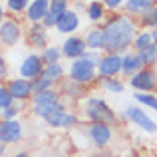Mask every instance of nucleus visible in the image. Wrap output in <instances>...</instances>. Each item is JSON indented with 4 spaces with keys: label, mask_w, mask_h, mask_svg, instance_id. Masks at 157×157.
<instances>
[{
    "label": "nucleus",
    "mask_w": 157,
    "mask_h": 157,
    "mask_svg": "<svg viewBox=\"0 0 157 157\" xmlns=\"http://www.w3.org/2000/svg\"><path fill=\"white\" fill-rule=\"evenodd\" d=\"M42 76L48 78V80L52 82V86L56 88V86H60L62 82L66 80V68L62 66V62H58V64H48V66H44Z\"/></svg>",
    "instance_id": "obj_22"
},
{
    "label": "nucleus",
    "mask_w": 157,
    "mask_h": 157,
    "mask_svg": "<svg viewBox=\"0 0 157 157\" xmlns=\"http://www.w3.org/2000/svg\"><path fill=\"white\" fill-rule=\"evenodd\" d=\"M141 68H143V64H141V60H139L137 52L127 50V52L121 54V74H123V76L131 78L133 74H137Z\"/></svg>",
    "instance_id": "obj_18"
},
{
    "label": "nucleus",
    "mask_w": 157,
    "mask_h": 157,
    "mask_svg": "<svg viewBox=\"0 0 157 157\" xmlns=\"http://www.w3.org/2000/svg\"><path fill=\"white\" fill-rule=\"evenodd\" d=\"M80 24H82V20H80V14H78L76 10H66L64 14H62V18L56 22V32L58 34H62V36H72V34H76L78 30H80Z\"/></svg>",
    "instance_id": "obj_15"
},
{
    "label": "nucleus",
    "mask_w": 157,
    "mask_h": 157,
    "mask_svg": "<svg viewBox=\"0 0 157 157\" xmlns=\"http://www.w3.org/2000/svg\"><path fill=\"white\" fill-rule=\"evenodd\" d=\"M60 86H62V88H60L62 98H72V100H80V98L86 94V86H80V84H76V82L68 80V78H66V80L62 82Z\"/></svg>",
    "instance_id": "obj_23"
},
{
    "label": "nucleus",
    "mask_w": 157,
    "mask_h": 157,
    "mask_svg": "<svg viewBox=\"0 0 157 157\" xmlns=\"http://www.w3.org/2000/svg\"><path fill=\"white\" fill-rule=\"evenodd\" d=\"M12 157H32V155L28 153V151H24V149H22V151H16V153L12 155Z\"/></svg>",
    "instance_id": "obj_39"
},
{
    "label": "nucleus",
    "mask_w": 157,
    "mask_h": 157,
    "mask_svg": "<svg viewBox=\"0 0 157 157\" xmlns=\"http://www.w3.org/2000/svg\"><path fill=\"white\" fill-rule=\"evenodd\" d=\"M90 157H115V155L109 153V151H105V149H101V151H98V153H94V155H90Z\"/></svg>",
    "instance_id": "obj_38"
},
{
    "label": "nucleus",
    "mask_w": 157,
    "mask_h": 157,
    "mask_svg": "<svg viewBox=\"0 0 157 157\" xmlns=\"http://www.w3.org/2000/svg\"><path fill=\"white\" fill-rule=\"evenodd\" d=\"M24 36V26L16 16H6L0 22V44L4 48H14Z\"/></svg>",
    "instance_id": "obj_6"
},
{
    "label": "nucleus",
    "mask_w": 157,
    "mask_h": 157,
    "mask_svg": "<svg viewBox=\"0 0 157 157\" xmlns=\"http://www.w3.org/2000/svg\"><path fill=\"white\" fill-rule=\"evenodd\" d=\"M66 10H70V0H50V8H48V14H46V18H44L42 24L48 30L54 28Z\"/></svg>",
    "instance_id": "obj_17"
},
{
    "label": "nucleus",
    "mask_w": 157,
    "mask_h": 157,
    "mask_svg": "<svg viewBox=\"0 0 157 157\" xmlns=\"http://www.w3.org/2000/svg\"><path fill=\"white\" fill-rule=\"evenodd\" d=\"M6 16H8V12H6V8H4V6H2V4H0V22H2V20H4V18H6Z\"/></svg>",
    "instance_id": "obj_40"
},
{
    "label": "nucleus",
    "mask_w": 157,
    "mask_h": 157,
    "mask_svg": "<svg viewBox=\"0 0 157 157\" xmlns=\"http://www.w3.org/2000/svg\"><path fill=\"white\" fill-rule=\"evenodd\" d=\"M48 8H50V0H30L24 16H26V20L30 24L44 22V18L48 14Z\"/></svg>",
    "instance_id": "obj_16"
},
{
    "label": "nucleus",
    "mask_w": 157,
    "mask_h": 157,
    "mask_svg": "<svg viewBox=\"0 0 157 157\" xmlns=\"http://www.w3.org/2000/svg\"><path fill=\"white\" fill-rule=\"evenodd\" d=\"M8 76H10V70H8V62L4 58V54L0 52V84H6Z\"/></svg>",
    "instance_id": "obj_36"
},
{
    "label": "nucleus",
    "mask_w": 157,
    "mask_h": 157,
    "mask_svg": "<svg viewBox=\"0 0 157 157\" xmlns=\"http://www.w3.org/2000/svg\"><path fill=\"white\" fill-rule=\"evenodd\" d=\"M68 111H70V107L64 101V98H62L60 104H58L50 111V113L44 117V123H46L48 127H54V129H62V121H64V117H66V113H68Z\"/></svg>",
    "instance_id": "obj_19"
},
{
    "label": "nucleus",
    "mask_w": 157,
    "mask_h": 157,
    "mask_svg": "<svg viewBox=\"0 0 157 157\" xmlns=\"http://www.w3.org/2000/svg\"><path fill=\"white\" fill-rule=\"evenodd\" d=\"M52 88H54L52 82L48 80V78H44V76H38L34 82H32V92H34V94L46 92V90H52Z\"/></svg>",
    "instance_id": "obj_33"
},
{
    "label": "nucleus",
    "mask_w": 157,
    "mask_h": 157,
    "mask_svg": "<svg viewBox=\"0 0 157 157\" xmlns=\"http://www.w3.org/2000/svg\"><path fill=\"white\" fill-rule=\"evenodd\" d=\"M24 137V123L22 119H0V143L16 145Z\"/></svg>",
    "instance_id": "obj_7"
},
{
    "label": "nucleus",
    "mask_w": 157,
    "mask_h": 157,
    "mask_svg": "<svg viewBox=\"0 0 157 157\" xmlns=\"http://www.w3.org/2000/svg\"><path fill=\"white\" fill-rule=\"evenodd\" d=\"M139 24L129 14H113L101 26L104 30V52L123 54L131 48L133 38L137 34Z\"/></svg>",
    "instance_id": "obj_1"
},
{
    "label": "nucleus",
    "mask_w": 157,
    "mask_h": 157,
    "mask_svg": "<svg viewBox=\"0 0 157 157\" xmlns=\"http://www.w3.org/2000/svg\"><path fill=\"white\" fill-rule=\"evenodd\" d=\"M155 4H157V0H125L123 6H125V12L129 16H141L147 10H151Z\"/></svg>",
    "instance_id": "obj_21"
},
{
    "label": "nucleus",
    "mask_w": 157,
    "mask_h": 157,
    "mask_svg": "<svg viewBox=\"0 0 157 157\" xmlns=\"http://www.w3.org/2000/svg\"><path fill=\"white\" fill-rule=\"evenodd\" d=\"M153 46V36H151V30H141L135 34L133 38V44H131V48H133V52H141L145 50V48Z\"/></svg>",
    "instance_id": "obj_27"
},
{
    "label": "nucleus",
    "mask_w": 157,
    "mask_h": 157,
    "mask_svg": "<svg viewBox=\"0 0 157 157\" xmlns=\"http://www.w3.org/2000/svg\"><path fill=\"white\" fill-rule=\"evenodd\" d=\"M4 155H6V145L0 143V157H4Z\"/></svg>",
    "instance_id": "obj_42"
},
{
    "label": "nucleus",
    "mask_w": 157,
    "mask_h": 157,
    "mask_svg": "<svg viewBox=\"0 0 157 157\" xmlns=\"http://www.w3.org/2000/svg\"><path fill=\"white\" fill-rule=\"evenodd\" d=\"M4 4H6V10L10 12L12 16H18V14H22V12H26L30 0H4Z\"/></svg>",
    "instance_id": "obj_31"
},
{
    "label": "nucleus",
    "mask_w": 157,
    "mask_h": 157,
    "mask_svg": "<svg viewBox=\"0 0 157 157\" xmlns=\"http://www.w3.org/2000/svg\"><path fill=\"white\" fill-rule=\"evenodd\" d=\"M60 50H62V58H66V60H78V58H82L88 52V46L84 42V36L72 34V36H66Z\"/></svg>",
    "instance_id": "obj_14"
},
{
    "label": "nucleus",
    "mask_w": 157,
    "mask_h": 157,
    "mask_svg": "<svg viewBox=\"0 0 157 157\" xmlns=\"http://www.w3.org/2000/svg\"><path fill=\"white\" fill-rule=\"evenodd\" d=\"M84 42L90 52H104V30L101 28H90L84 34Z\"/></svg>",
    "instance_id": "obj_20"
},
{
    "label": "nucleus",
    "mask_w": 157,
    "mask_h": 157,
    "mask_svg": "<svg viewBox=\"0 0 157 157\" xmlns=\"http://www.w3.org/2000/svg\"><path fill=\"white\" fill-rule=\"evenodd\" d=\"M129 88L135 92H153L157 90V72L153 68H141L129 78Z\"/></svg>",
    "instance_id": "obj_12"
},
{
    "label": "nucleus",
    "mask_w": 157,
    "mask_h": 157,
    "mask_svg": "<svg viewBox=\"0 0 157 157\" xmlns=\"http://www.w3.org/2000/svg\"><path fill=\"white\" fill-rule=\"evenodd\" d=\"M125 0H101V4L105 6V10H117V8L123 6Z\"/></svg>",
    "instance_id": "obj_37"
},
{
    "label": "nucleus",
    "mask_w": 157,
    "mask_h": 157,
    "mask_svg": "<svg viewBox=\"0 0 157 157\" xmlns=\"http://www.w3.org/2000/svg\"><path fill=\"white\" fill-rule=\"evenodd\" d=\"M10 104H14V100H12L10 92L6 90V84H0V111H2L4 107H8Z\"/></svg>",
    "instance_id": "obj_35"
},
{
    "label": "nucleus",
    "mask_w": 157,
    "mask_h": 157,
    "mask_svg": "<svg viewBox=\"0 0 157 157\" xmlns=\"http://www.w3.org/2000/svg\"><path fill=\"white\" fill-rule=\"evenodd\" d=\"M84 115L90 123H104V125L115 127L117 123V113L104 98L90 96L84 101Z\"/></svg>",
    "instance_id": "obj_3"
},
{
    "label": "nucleus",
    "mask_w": 157,
    "mask_h": 157,
    "mask_svg": "<svg viewBox=\"0 0 157 157\" xmlns=\"http://www.w3.org/2000/svg\"><path fill=\"white\" fill-rule=\"evenodd\" d=\"M137 24L143 28V30H155V28H157V4L151 8V10H147L145 14L139 16Z\"/></svg>",
    "instance_id": "obj_28"
},
{
    "label": "nucleus",
    "mask_w": 157,
    "mask_h": 157,
    "mask_svg": "<svg viewBox=\"0 0 157 157\" xmlns=\"http://www.w3.org/2000/svg\"><path fill=\"white\" fill-rule=\"evenodd\" d=\"M42 72H44V62L40 58V52H32L28 56H24V60L18 66V76L30 82H34L38 76H42Z\"/></svg>",
    "instance_id": "obj_11"
},
{
    "label": "nucleus",
    "mask_w": 157,
    "mask_h": 157,
    "mask_svg": "<svg viewBox=\"0 0 157 157\" xmlns=\"http://www.w3.org/2000/svg\"><path fill=\"white\" fill-rule=\"evenodd\" d=\"M133 100L137 105L157 113V94H153V92H133Z\"/></svg>",
    "instance_id": "obj_25"
},
{
    "label": "nucleus",
    "mask_w": 157,
    "mask_h": 157,
    "mask_svg": "<svg viewBox=\"0 0 157 157\" xmlns=\"http://www.w3.org/2000/svg\"><path fill=\"white\" fill-rule=\"evenodd\" d=\"M101 54L100 52H86L82 58L70 62V68L66 78L80 86H90L98 80V60Z\"/></svg>",
    "instance_id": "obj_2"
},
{
    "label": "nucleus",
    "mask_w": 157,
    "mask_h": 157,
    "mask_svg": "<svg viewBox=\"0 0 157 157\" xmlns=\"http://www.w3.org/2000/svg\"><path fill=\"white\" fill-rule=\"evenodd\" d=\"M78 123H80V117L74 111H68L64 121H62V129H74V127H78Z\"/></svg>",
    "instance_id": "obj_34"
},
{
    "label": "nucleus",
    "mask_w": 157,
    "mask_h": 157,
    "mask_svg": "<svg viewBox=\"0 0 157 157\" xmlns=\"http://www.w3.org/2000/svg\"><path fill=\"white\" fill-rule=\"evenodd\" d=\"M60 101H62V94H60V90H56V88L46 90V92H40V94H34L32 100H30L32 113H34L36 117L44 119Z\"/></svg>",
    "instance_id": "obj_4"
},
{
    "label": "nucleus",
    "mask_w": 157,
    "mask_h": 157,
    "mask_svg": "<svg viewBox=\"0 0 157 157\" xmlns=\"http://www.w3.org/2000/svg\"><path fill=\"white\" fill-rule=\"evenodd\" d=\"M20 113H22V104H10L8 107H4L0 111V119H18Z\"/></svg>",
    "instance_id": "obj_32"
},
{
    "label": "nucleus",
    "mask_w": 157,
    "mask_h": 157,
    "mask_svg": "<svg viewBox=\"0 0 157 157\" xmlns=\"http://www.w3.org/2000/svg\"><path fill=\"white\" fill-rule=\"evenodd\" d=\"M88 139L98 151L107 149L113 141V127L104 125V123H90L88 125Z\"/></svg>",
    "instance_id": "obj_9"
},
{
    "label": "nucleus",
    "mask_w": 157,
    "mask_h": 157,
    "mask_svg": "<svg viewBox=\"0 0 157 157\" xmlns=\"http://www.w3.org/2000/svg\"><path fill=\"white\" fill-rule=\"evenodd\" d=\"M105 14H107V10H105L104 4H101V0H92V2L86 6V16H88V20L94 22V24L105 20Z\"/></svg>",
    "instance_id": "obj_24"
},
{
    "label": "nucleus",
    "mask_w": 157,
    "mask_h": 157,
    "mask_svg": "<svg viewBox=\"0 0 157 157\" xmlns=\"http://www.w3.org/2000/svg\"><path fill=\"white\" fill-rule=\"evenodd\" d=\"M137 56H139V60H141L143 68H153L157 64V48L155 46H149V48H145V50L137 52Z\"/></svg>",
    "instance_id": "obj_30"
},
{
    "label": "nucleus",
    "mask_w": 157,
    "mask_h": 157,
    "mask_svg": "<svg viewBox=\"0 0 157 157\" xmlns=\"http://www.w3.org/2000/svg\"><path fill=\"white\" fill-rule=\"evenodd\" d=\"M123 117H125L129 123H133L135 127H139L141 131H145V133H157V121L147 113L145 107H141L137 104L125 105V109H123Z\"/></svg>",
    "instance_id": "obj_5"
},
{
    "label": "nucleus",
    "mask_w": 157,
    "mask_h": 157,
    "mask_svg": "<svg viewBox=\"0 0 157 157\" xmlns=\"http://www.w3.org/2000/svg\"><path fill=\"white\" fill-rule=\"evenodd\" d=\"M121 74V54L115 52H104L98 60V78H119Z\"/></svg>",
    "instance_id": "obj_8"
},
{
    "label": "nucleus",
    "mask_w": 157,
    "mask_h": 157,
    "mask_svg": "<svg viewBox=\"0 0 157 157\" xmlns=\"http://www.w3.org/2000/svg\"><path fill=\"white\" fill-rule=\"evenodd\" d=\"M101 88H104L107 94H115V96L125 92V84H123V80H119V78H105V80H101Z\"/></svg>",
    "instance_id": "obj_29"
},
{
    "label": "nucleus",
    "mask_w": 157,
    "mask_h": 157,
    "mask_svg": "<svg viewBox=\"0 0 157 157\" xmlns=\"http://www.w3.org/2000/svg\"><path fill=\"white\" fill-rule=\"evenodd\" d=\"M26 42H28L30 48L42 52L46 46H50V30H48L42 22L30 24L28 30H26Z\"/></svg>",
    "instance_id": "obj_13"
},
{
    "label": "nucleus",
    "mask_w": 157,
    "mask_h": 157,
    "mask_svg": "<svg viewBox=\"0 0 157 157\" xmlns=\"http://www.w3.org/2000/svg\"><path fill=\"white\" fill-rule=\"evenodd\" d=\"M40 58H42L44 66H48V64H58V62L64 60V58H62L60 46H56V44H50V46L44 48V50L40 52Z\"/></svg>",
    "instance_id": "obj_26"
},
{
    "label": "nucleus",
    "mask_w": 157,
    "mask_h": 157,
    "mask_svg": "<svg viewBox=\"0 0 157 157\" xmlns=\"http://www.w3.org/2000/svg\"><path fill=\"white\" fill-rule=\"evenodd\" d=\"M151 36H153V46L157 48V28H155V30H151Z\"/></svg>",
    "instance_id": "obj_41"
},
{
    "label": "nucleus",
    "mask_w": 157,
    "mask_h": 157,
    "mask_svg": "<svg viewBox=\"0 0 157 157\" xmlns=\"http://www.w3.org/2000/svg\"><path fill=\"white\" fill-rule=\"evenodd\" d=\"M6 90L10 92L12 100L16 104H24V101H30L34 92H32V82L24 80V78L16 76V78H8L6 80Z\"/></svg>",
    "instance_id": "obj_10"
}]
</instances>
